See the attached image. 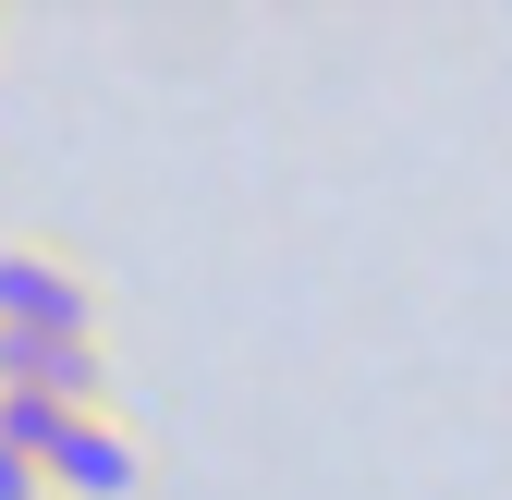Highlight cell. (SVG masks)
I'll use <instances>...</instances> for the list:
<instances>
[{"label":"cell","mask_w":512,"mask_h":500,"mask_svg":"<svg viewBox=\"0 0 512 500\" xmlns=\"http://www.w3.org/2000/svg\"><path fill=\"white\" fill-rule=\"evenodd\" d=\"M0 330H37V342H98V281L49 244H0Z\"/></svg>","instance_id":"cell-1"},{"label":"cell","mask_w":512,"mask_h":500,"mask_svg":"<svg viewBox=\"0 0 512 500\" xmlns=\"http://www.w3.org/2000/svg\"><path fill=\"white\" fill-rule=\"evenodd\" d=\"M135 488H147V452H135V427H122V415H74V427H61L49 500H135Z\"/></svg>","instance_id":"cell-2"},{"label":"cell","mask_w":512,"mask_h":500,"mask_svg":"<svg viewBox=\"0 0 512 500\" xmlns=\"http://www.w3.org/2000/svg\"><path fill=\"white\" fill-rule=\"evenodd\" d=\"M61 427H74L61 403H37V391H0V452H25V464H49V452H61Z\"/></svg>","instance_id":"cell-3"},{"label":"cell","mask_w":512,"mask_h":500,"mask_svg":"<svg viewBox=\"0 0 512 500\" xmlns=\"http://www.w3.org/2000/svg\"><path fill=\"white\" fill-rule=\"evenodd\" d=\"M0 500H49V464H25V452H0Z\"/></svg>","instance_id":"cell-4"}]
</instances>
